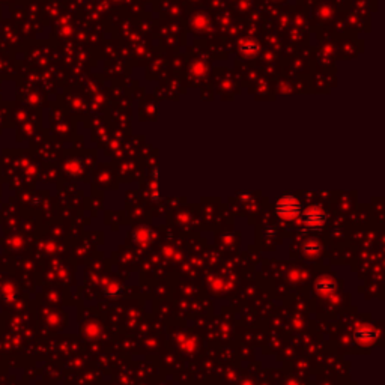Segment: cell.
I'll return each mask as SVG.
<instances>
[{"label":"cell","mask_w":385,"mask_h":385,"mask_svg":"<svg viewBox=\"0 0 385 385\" xmlns=\"http://www.w3.org/2000/svg\"><path fill=\"white\" fill-rule=\"evenodd\" d=\"M276 212L285 220H294L301 214V203L294 196H283L276 203Z\"/></svg>","instance_id":"obj_1"},{"label":"cell","mask_w":385,"mask_h":385,"mask_svg":"<svg viewBox=\"0 0 385 385\" xmlns=\"http://www.w3.org/2000/svg\"><path fill=\"white\" fill-rule=\"evenodd\" d=\"M326 215L320 208H308L303 212V225L310 231H319L325 226Z\"/></svg>","instance_id":"obj_2"},{"label":"cell","mask_w":385,"mask_h":385,"mask_svg":"<svg viewBox=\"0 0 385 385\" xmlns=\"http://www.w3.org/2000/svg\"><path fill=\"white\" fill-rule=\"evenodd\" d=\"M121 292H122V288L118 286V285H115V283L108 285L107 289H105V295H107L108 298H116L118 295H121Z\"/></svg>","instance_id":"obj_6"},{"label":"cell","mask_w":385,"mask_h":385,"mask_svg":"<svg viewBox=\"0 0 385 385\" xmlns=\"http://www.w3.org/2000/svg\"><path fill=\"white\" fill-rule=\"evenodd\" d=\"M322 251V244L317 239H308L303 245V253L307 257H317Z\"/></svg>","instance_id":"obj_5"},{"label":"cell","mask_w":385,"mask_h":385,"mask_svg":"<svg viewBox=\"0 0 385 385\" xmlns=\"http://www.w3.org/2000/svg\"><path fill=\"white\" fill-rule=\"evenodd\" d=\"M314 289L322 297H331L337 289V283L331 276H320L314 282Z\"/></svg>","instance_id":"obj_4"},{"label":"cell","mask_w":385,"mask_h":385,"mask_svg":"<svg viewBox=\"0 0 385 385\" xmlns=\"http://www.w3.org/2000/svg\"><path fill=\"white\" fill-rule=\"evenodd\" d=\"M376 339H378V331H376L373 326L367 325V323L357 326L355 331H354V340H355L358 345L367 346V345L373 343Z\"/></svg>","instance_id":"obj_3"}]
</instances>
